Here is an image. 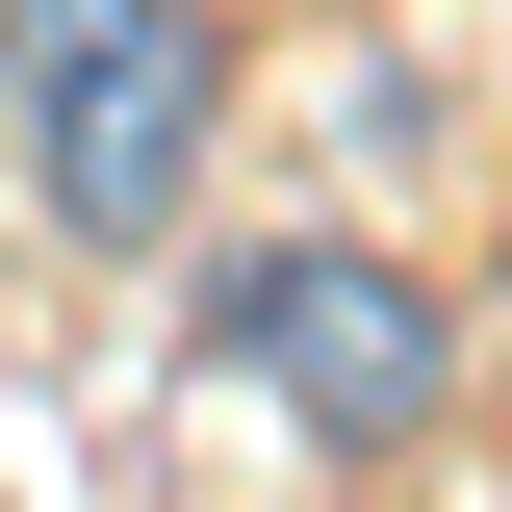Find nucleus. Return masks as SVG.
Wrapping results in <instances>:
<instances>
[{
    "label": "nucleus",
    "mask_w": 512,
    "mask_h": 512,
    "mask_svg": "<svg viewBox=\"0 0 512 512\" xmlns=\"http://www.w3.org/2000/svg\"><path fill=\"white\" fill-rule=\"evenodd\" d=\"M180 333H205L231 384H282L333 461H410V436L461 410V333H436V282H410L384 231H231Z\"/></svg>",
    "instance_id": "obj_2"
},
{
    "label": "nucleus",
    "mask_w": 512,
    "mask_h": 512,
    "mask_svg": "<svg viewBox=\"0 0 512 512\" xmlns=\"http://www.w3.org/2000/svg\"><path fill=\"white\" fill-rule=\"evenodd\" d=\"M0 128H26L77 256H154L205 205V128H231V26L205 0H0Z\"/></svg>",
    "instance_id": "obj_1"
}]
</instances>
